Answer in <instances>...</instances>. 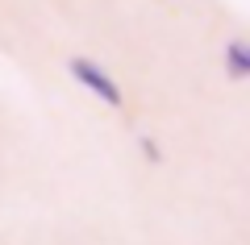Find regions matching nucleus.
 I'll use <instances>...</instances> for the list:
<instances>
[{
  "label": "nucleus",
  "instance_id": "f257e3e1",
  "mask_svg": "<svg viewBox=\"0 0 250 245\" xmlns=\"http://www.w3.org/2000/svg\"><path fill=\"white\" fill-rule=\"evenodd\" d=\"M67 75H71L83 92H92L100 104H108V108H125V92H121V83H117V79L108 75V71L100 67L96 58H83V54L67 58Z\"/></svg>",
  "mask_w": 250,
  "mask_h": 245
},
{
  "label": "nucleus",
  "instance_id": "f03ea898",
  "mask_svg": "<svg viewBox=\"0 0 250 245\" xmlns=\"http://www.w3.org/2000/svg\"><path fill=\"white\" fill-rule=\"evenodd\" d=\"M225 71H229V79H233V83L250 79V46L242 42V38H233V42L225 46Z\"/></svg>",
  "mask_w": 250,
  "mask_h": 245
},
{
  "label": "nucleus",
  "instance_id": "7ed1b4c3",
  "mask_svg": "<svg viewBox=\"0 0 250 245\" xmlns=\"http://www.w3.org/2000/svg\"><path fill=\"white\" fill-rule=\"evenodd\" d=\"M138 146H142V154H146V162H163V154H159V146H154L150 137H138Z\"/></svg>",
  "mask_w": 250,
  "mask_h": 245
}]
</instances>
